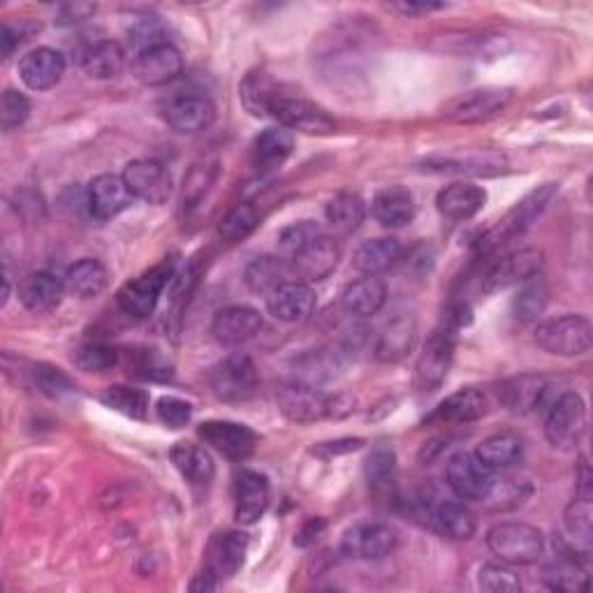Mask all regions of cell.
<instances>
[{
  "mask_svg": "<svg viewBox=\"0 0 593 593\" xmlns=\"http://www.w3.org/2000/svg\"><path fill=\"white\" fill-rule=\"evenodd\" d=\"M464 315H468V311L464 306H457L427 336L416 364V387L422 395L436 392L445 382L454 359V351H457V334L466 323Z\"/></svg>",
  "mask_w": 593,
  "mask_h": 593,
  "instance_id": "1",
  "label": "cell"
},
{
  "mask_svg": "<svg viewBox=\"0 0 593 593\" xmlns=\"http://www.w3.org/2000/svg\"><path fill=\"white\" fill-rule=\"evenodd\" d=\"M559 193V184H542L536 191H531L527 197H521L515 207L500 218L492 230H487L481 239H477L475 248L481 256H492L494 250L515 241L517 237L527 235L531 225L542 216V212L550 207V202Z\"/></svg>",
  "mask_w": 593,
  "mask_h": 593,
  "instance_id": "2",
  "label": "cell"
},
{
  "mask_svg": "<svg viewBox=\"0 0 593 593\" xmlns=\"http://www.w3.org/2000/svg\"><path fill=\"white\" fill-rule=\"evenodd\" d=\"M487 547L508 565H531L545 554V536L524 521H500L487 531Z\"/></svg>",
  "mask_w": 593,
  "mask_h": 593,
  "instance_id": "3",
  "label": "cell"
},
{
  "mask_svg": "<svg viewBox=\"0 0 593 593\" xmlns=\"http://www.w3.org/2000/svg\"><path fill=\"white\" fill-rule=\"evenodd\" d=\"M536 344L559 357H580L591 351L593 327L586 315L565 313L542 321L536 327Z\"/></svg>",
  "mask_w": 593,
  "mask_h": 593,
  "instance_id": "4",
  "label": "cell"
},
{
  "mask_svg": "<svg viewBox=\"0 0 593 593\" xmlns=\"http://www.w3.org/2000/svg\"><path fill=\"white\" fill-rule=\"evenodd\" d=\"M586 431V406L578 392L557 397L545 416V436L554 450H575Z\"/></svg>",
  "mask_w": 593,
  "mask_h": 593,
  "instance_id": "5",
  "label": "cell"
},
{
  "mask_svg": "<svg viewBox=\"0 0 593 593\" xmlns=\"http://www.w3.org/2000/svg\"><path fill=\"white\" fill-rule=\"evenodd\" d=\"M341 260V244L332 235H315L306 244H302L285 260L290 281L300 283H321L336 269Z\"/></svg>",
  "mask_w": 593,
  "mask_h": 593,
  "instance_id": "6",
  "label": "cell"
},
{
  "mask_svg": "<svg viewBox=\"0 0 593 593\" xmlns=\"http://www.w3.org/2000/svg\"><path fill=\"white\" fill-rule=\"evenodd\" d=\"M174 277L176 273H174L172 258L151 267L149 271L142 273V277H137L134 281L126 283L119 290L117 302H119L121 311L137 317V321H147V317L153 315L158 300H161L163 290L168 288V283L174 281Z\"/></svg>",
  "mask_w": 593,
  "mask_h": 593,
  "instance_id": "7",
  "label": "cell"
},
{
  "mask_svg": "<svg viewBox=\"0 0 593 593\" xmlns=\"http://www.w3.org/2000/svg\"><path fill=\"white\" fill-rule=\"evenodd\" d=\"M209 390L218 401L241 403L258 390V369L246 355H227L209 371Z\"/></svg>",
  "mask_w": 593,
  "mask_h": 593,
  "instance_id": "8",
  "label": "cell"
},
{
  "mask_svg": "<svg viewBox=\"0 0 593 593\" xmlns=\"http://www.w3.org/2000/svg\"><path fill=\"white\" fill-rule=\"evenodd\" d=\"M399 545V531L387 521L364 519L341 536V554L357 561H376L392 554Z\"/></svg>",
  "mask_w": 593,
  "mask_h": 593,
  "instance_id": "9",
  "label": "cell"
},
{
  "mask_svg": "<svg viewBox=\"0 0 593 593\" xmlns=\"http://www.w3.org/2000/svg\"><path fill=\"white\" fill-rule=\"evenodd\" d=\"M332 399L334 395H325L321 387L304 382H283L277 390V406L294 424H313L321 420H332Z\"/></svg>",
  "mask_w": 593,
  "mask_h": 593,
  "instance_id": "10",
  "label": "cell"
},
{
  "mask_svg": "<svg viewBox=\"0 0 593 593\" xmlns=\"http://www.w3.org/2000/svg\"><path fill=\"white\" fill-rule=\"evenodd\" d=\"M513 100V88L485 86L454 96L445 107L443 117L452 123H481L504 111Z\"/></svg>",
  "mask_w": 593,
  "mask_h": 593,
  "instance_id": "11",
  "label": "cell"
},
{
  "mask_svg": "<svg viewBox=\"0 0 593 593\" xmlns=\"http://www.w3.org/2000/svg\"><path fill=\"white\" fill-rule=\"evenodd\" d=\"M494 475V471H489L475 457V452H457L454 457H450L445 468L450 489L460 500H466V504H483L492 489Z\"/></svg>",
  "mask_w": 593,
  "mask_h": 593,
  "instance_id": "12",
  "label": "cell"
},
{
  "mask_svg": "<svg viewBox=\"0 0 593 593\" xmlns=\"http://www.w3.org/2000/svg\"><path fill=\"white\" fill-rule=\"evenodd\" d=\"M197 436L204 441V445L214 448L230 462H246L258 448V433L246 424L230 420L202 422L197 427Z\"/></svg>",
  "mask_w": 593,
  "mask_h": 593,
  "instance_id": "13",
  "label": "cell"
},
{
  "mask_svg": "<svg viewBox=\"0 0 593 593\" xmlns=\"http://www.w3.org/2000/svg\"><path fill=\"white\" fill-rule=\"evenodd\" d=\"M121 176L134 200H142L147 204H165L172 197V174L163 163L140 158V161L128 163Z\"/></svg>",
  "mask_w": 593,
  "mask_h": 593,
  "instance_id": "14",
  "label": "cell"
},
{
  "mask_svg": "<svg viewBox=\"0 0 593 593\" xmlns=\"http://www.w3.org/2000/svg\"><path fill=\"white\" fill-rule=\"evenodd\" d=\"M542 262V250L538 248L515 250V254L500 258L489 267V271L483 277V292L494 294L510 285H521L524 281H529L536 273H540Z\"/></svg>",
  "mask_w": 593,
  "mask_h": 593,
  "instance_id": "15",
  "label": "cell"
},
{
  "mask_svg": "<svg viewBox=\"0 0 593 593\" xmlns=\"http://www.w3.org/2000/svg\"><path fill=\"white\" fill-rule=\"evenodd\" d=\"M132 202L134 197L119 174H98L86 188V209L96 220L117 218L132 207Z\"/></svg>",
  "mask_w": 593,
  "mask_h": 593,
  "instance_id": "16",
  "label": "cell"
},
{
  "mask_svg": "<svg viewBox=\"0 0 593 593\" xmlns=\"http://www.w3.org/2000/svg\"><path fill=\"white\" fill-rule=\"evenodd\" d=\"M271 117L290 132L296 130L304 134H330L336 130L334 119L323 107H317L302 98L281 96L271 107Z\"/></svg>",
  "mask_w": 593,
  "mask_h": 593,
  "instance_id": "17",
  "label": "cell"
},
{
  "mask_svg": "<svg viewBox=\"0 0 593 593\" xmlns=\"http://www.w3.org/2000/svg\"><path fill=\"white\" fill-rule=\"evenodd\" d=\"M184 73V58H181L174 44H158L132 61V75L144 86H165Z\"/></svg>",
  "mask_w": 593,
  "mask_h": 593,
  "instance_id": "18",
  "label": "cell"
},
{
  "mask_svg": "<svg viewBox=\"0 0 593 593\" xmlns=\"http://www.w3.org/2000/svg\"><path fill=\"white\" fill-rule=\"evenodd\" d=\"M262 313L254 306H227L216 313L212 334L225 348H237L256 338L262 330Z\"/></svg>",
  "mask_w": 593,
  "mask_h": 593,
  "instance_id": "19",
  "label": "cell"
},
{
  "mask_svg": "<svg viewBox=\"0 0 593 593\" xmlns=\"http://www.w3.org/2000/svg\"><path fill=\"white\" fill-rule=\"evenodd\" d=\"M315 292L300 281H285L267 294V311L281 323H302L315 311Z\"/></svg>",
  "mask_w": 593,
  "mask_h": 593,
  "instance_id": "20",
  "label": "cell"
},
{
  "mask_svg": "<svg viewBox=\"0 0 593 593\" xmlns=\"http://www.w3.org/2000/svg\"><path fill=\"white\" fill-rule=\"evenodd\" d=\"M489 410V397L477 387H464L445 397L433 413L427 418L429 424H468L481 420Z\"/></svg>",
  "mask_w": 593,
  "mask_h": 593,
  "instance_id": "21",
  "label": "cell"
},
{
  "mask_svg": "<svg viewBox=\"0 0 593 593\" xmlns=\"http://www.w3.org/2000/svg\"><path fill=\"white\" fill-rule=\"evenodd\" d=\"M269 508V481L258 471L244 468L235 481V519L241 527L256 524Z\"/></svg>",
  "mask_w": 593,
  "mask_h": 593,
  "instance_id": "22",
  "label": "cell"
},
{
  "mask_svg": "<svg viewBox=\"0 0 593 593\" xmlns=\"http://www.w3.org/2000/svg\"><path fill=\"white\" fill-rule=\"evenodd\" d=\"M165 121L174 132L200 134L216 121V105L207 96H184L165 107Z\"/></svg>",
  "mask_w": 593,
  "mask_h": 593,
  "instance_id": "23",
  "label": "cell"
},
{
  "mask_svg": "<svg viewBox=\"0 0 593 593\" xmlns=\"http://www.w3.org/2000/svg\"><path fill=\"white\" fill-rule=\"evenodd\" d=\"M17 292H19L21 304H24L31 313L44 315V313H52L61 306L63 294L67 290H65L63 279H58L56 273L31 271V273H26L24 279H21Z\"/></svg>",
  "mask_w": 593,
  "mask_h": 593,
  "instance_id": "24",
  "label": "cell"
},
{
  "mask_svg": "<svg viewBox=\"0 0 593 593\" xmlns=\"http://www.w3.org/2000/svg\"><path fill=\"white\" fill-rule=\"evenodd\" d=\"M65 75V56L52 47L31 50L19 61V77L31 90H50Z\"/></svg>",
  "mask_w": 593,
  "mask_h": 593,
  "instance_id": "25",
  "label": "cell"
},
{
  "mask_svg": "<svg viewBox=\"0 0 593 593\" xmlns=\"http://www.w3.org/2000/svg\"><path fill=\"white\" fill-rule=\"evenodd\" d=\"M550 392V385L542 376L536 374H524V376H515L510 380H504L498 387V401L500 406H506L513 413H533L538 410Z\"/></svg>",
  "mask_w": 593,
  "mask_h": 593,
  "instance_id": "26",
  "label": "cell"
},
{
  "mask_svg": "<svg viewBox=\"0 0 593 593\" xmlns=\"http://www.w3.org/2000/svg\"><path fill=\"white\" fill-rule=\"evenodd\" d=\"M418 338V321L416 315L401 313L392 317L390 323L382 327V332L376 338V359L382 364H395L401 362L416 346Z\"/></svg>",
  "mask_w": 593,
  "mask_h": 593,
  "instance_id": "27",
  "label": "cell"
},
{
  "mask_svg": "<svg viewBox=\"0 0 593 593\" xmlns=\"http://www.w3.org/2000/svg\"><path fill=\"white\" fill-rule=\"evenodd\" d=\"M427 170L433 172H454V174H477L492 176L506 170V155L496 151H468L452 155H433L427 161Z\"/></svg>",
  "mask_w": 593,
  "mask_h": 593,
  "instance_id": "28",
  "label": "cell"
},
{
  "mask_svg": "<svg viewBox=\"0 0 593 593\" xmlns=\"http://www.w3.org/2000/svg\"><path fill=\"white\" fill-rule=\"evenodd\" d=\"M371 216L387 230H401L416 218V197L403 186L382 188L371 202Z\"/></svg>",
  "mask_w": 593,
  "mask_h": 593,
  "instance_id": "29",
  "label": "cell"
},
{
  "mask_svg": "<svg viewBox=\"0 0 593 593\" xmlns=\"http://www.w3.org/2000/svg\"><path fill=\"white\" fill-rule=\"evenodd\" d=\"M487 204V191L483 186L468 184V181H457L448 188H443L436 197V207L441 216L450 220H471L483 212Z\"/></svg>",
  "mask_w": 593,
  "mask_h": 593,
  "instance_id": "30",
  "label": "cell"
},
{
  "mask_svg": "<svg viewBox=\"0 0 593 593\" xmlns=\"http://www.w3.org/2000/svg\"><path fill=\"white\" fill-rule=\"evenodd\" d=\"M170 462L179 471V475L193 487H207L212 485L216 475V464L212 454L188 441L174 443L170 450Z\"/></svg>",
  "mask_w": 593,
  "mask_h": 593,
  "instance_id": "31",
  "label": "cell"
},
{
  "mask_svg": "<svg viewBox=\"0 0 593 593\" xmlns=\"http://www.w3.org/2000/svg\"><path fill=\"white\" fill-rule=\"evenodd\" d=\"M387 302V288L378 277H364L346 285L341 294V309L346 315L364 321V317L376 315Z\"/></svg>",
  "mask_w": 593,
  "mask_h": 593,
  "instance_id": "32",
  "label": "cell"
},
{
  "mask_svg": "<svg viewBox=\"0 0 593 593\" xmlns=\"http://www.w3.org/2000/svg\"><path fill=\"white\" fill-rule=\"evenodd\" d=\"M128 61L126 50L117 40L90 42L79 56L82 71L94 79H114L123 73Z\"/></svg>",
  "mask_w": 593,
  "mask_h": 593,
  "instance_id": "33",
  "label": "cell"
},
{
  "mask_svg": "<svg viewBox=\"0 0 593 593\" xmlns=\"http://www.w3.org/2000/svg\"><path fill=\"white\" fill-rule=\"evenodd\" d=\"M344 367V355L334 348H317L300 355L292 364V380L321 387L334 380Z\"/></svg>",
  "mask_w": 593,
  "mask_h": 593,
  "instance_id": "34",
  "label": "cell"
},
{
  "mask_svg": "<svg viewBox=\"0 0 593 593\" xmlns=\"http://www.w3.org/2000/svg\"><path fill=\"white\" fill-rule=\"evenodd\" d=\"M248 552V536L244 531H227L218 536L209 547L207 573L216 580H227L237 575V570L244 565Z\"/></svg>",
  "mask_w": 593,
  "mask_h": 593,
  "instance_id": "35",
  "label": "cell"
},
{
  "mask_svg": "<svg viewBox=\"0 0 593 593\" xmlns=\"http://www.w3.org/2000/svg\"><path fill=\"white\" fill-rule=\"evenodd\" d=\"M403 256V246L395 237H378L364 241L353 256V265L364 277H378V273L392 269Z\"/></svg>",
  "mask_w": 593,
  "mask_h": 593,
  "instance_id": "36",
  "label": "cell"
},
{
  "mask_svg": "<svg viewBox=\"0 0 593 593\" xmlns=\"http://www.w3.org/2000/svg\"><path fill=\"white\" fill-rule=\"evenodd\" d=\"M63 283H65V290L79 296V300H94V296L107 290L109 271L100 260L84 258L65 269Z\"/></svg>",
  "mask_w": 593,
  "mask_h": 593,
  "instance_id": "37",
  "label": "cell"
},
{
  "mask_svg": "<svg viewBox=\"0 0 593 593\" xmlns=\"http://www.w3.org/2000/svg\"><path fill=\"white\" fill-rule=\"evenodd\" d=\"M431 524L450 540H471L477 531V517L462 500H443L433 508Z\"/></svg>",
  "mask_w": 593,
  "mask_h": 593,
  "instance_id": "38",
  "label": "cell"
},
{
  "mask_svg": "<svg viewBox=\"0 0 593 593\" xmlns=\"http://www.w3.org/2000/svg\"><path fill=\"white\" fill-rule=\"evenodd\" d=\"M294 149V134L283 128H267L262 130L254 142V165L262 172L281 168Z\"/></svg>",
  "mask_w": 593,
  "mask_h": 593,
  "instance_id": "39",
  "label": "cell"
},
{
  "mask_svg": "<svg viewBox=\"0 0 593 593\" xmlns=\"http://www.w3.org/2000/svg\"><path fill=\"white\" fill-rule=\"evenodd\" d=\"M521 454H524V443L513 431L494 433V436L485 439L475 448V457L494 473L508 471L510 466H515L521 460Z\"/></svg>",
  "mask_w": 593,
  "mask_h": 593,
  "instance_id": "40",
  "label": "cell"
},
{
  "mask_svg": "<svg viewBox=\"0 0 593 593\" xmlns=\"http://www.w3.org/2000/svg\"><path fill=\"white\" fill-rule=\"evenodd\" d=\"M563 529L570 538V554L589 557L593 536L591 496H578L563 513Z\"/></svg>",
  "mask_w": 593,
  "mask_h": 593,
  "instance_id": "41",
  "label": "cell"
},
{
  "mask_svg": "<svg viewBox=\"0 0 593 593\" xmlns=\"http://www.w3.org/2000/svg\"><path fill=\"white\" fill-rule=\"evenodd\" d=\"M239 98L254 117H271V107L281 98L277 82L265 73H250L239 86Z\"/></svg>",
  "mask_w": 593,
  "mask_h": 593,
  "instance_id": "42",
  "label": "cell"
},
{
  "mask_svg": "<svg viewBox=\"0 0 593 593\" xmlns=\"http://www.w3.org/2000/svg\"><path fill=\"white\" fill-rule=\"evenodd\" d=\"M531 494H533V487L527 481L496 473L492 489L481 506L492 513H506V510H515L527 504Z\"/></svg>",
  "mask_w": 593,
  "mask_h": 593,
  "instance_id": "43",
  "label": "cell"
},
{
  "mask_svg": "<svg viewBox=\"0 0 593 593\" xmlns=\"http://www.w3.org/2000/svg\"><path fill=\"white\" fill-rule=\"evenodd\" d=\"M244 279H246V285L250 292L269 294L290 279L288 262L281 256L279 258H271V256L256 258L246 267Z\"/></svg>",
  "mask_w": 593,
  "mask_h": 593,
  "instance_id": "44",
  "label": "cell"
},
{
  "mask_svg": "<svg viewBox=\"0 0 593 593\" xmlns=\"http://www.w3.org/2000/svg\"><path fill=\"white\" fill-rule=\"evenodd\" d=\"M325 214L334 230L351 235L364 223V218H367V204H364L357 193H338L330 200Z\"/></svg>",
  "mask_w": 593,
  "mask_h": 593,
  "instance_id": "45",
  "label": "cell"
},
{
  "mask_svg": "<svg viewBox=\"0 0 593 593\" xmlns=\"http://www.w3.org/2000/svg\"><path fill=\"white\" fill-rule=\"evenodd\" d=\"M100 401L130 420H147L149 416V395L140 387L111 385L100 395Z\"/></svg>",
  "mask_w": 593,
  "mask_h": 593,
  "instance_id": "46",
  "label": "cell"
},
{
  "mask_svg": "<svg viewBox=\"0 0 593 593\" xmlns=\"http://www.w3.org/2000/svg\"><path fill=\"white\" fill-rule=\"evenodd\" d=\"M547 302H550V290H547L540 273H536V277L521 283V290L515 296V317L519 323H533L545 313Z\"/></svg>",
  "mask_w": 593,
  "mask_h": 593,
  "instance_id": "47",
  "label": "cell"
},
{
  "mask_svg": "<svg viewBox=\"0 0 593 593\" xmlns=\"http://www.w3.org/2000/svg\"><path fill=\"white\" fill-rule=\"evenodd\" d=\"M260 225V214L250 202H241L237 207L227 212L218 225V233L225 241H244L256 233V227Z\"/></svg>",
  "mask_w": 593,
  "mask_h": 593,
  "instance_id": "48",
  "label": "cell"
},
{
  "mask_svg": "<svg viewBox=\"0 0 593 593\" xmlns=\"http://www.w3.org/2000/svg\"><path fill=\"white\" fill-rule=\"evenodd\" d=\"M220 172L218 161H200L191 168V172L184 179V191H181V204L186 209L195 207L202 202V197L212 191Z\"/></svg>",
  "mask_w": 593,
  "mask_h": 593,
  "instance_id": "49",
  "label": "cell"
},
{
  "mask_svg": "<svg viewBox=\"0 0 593 593\" xmlns=\"http://www.w3.org/2000/svg\"><path fill=\"white\" fill-rule=\"evenodd\" d=\"M367 481L376 494H395L397 489V457L392 450H376L369 454L367 464Z\"/></svg>",
  "mask_w": 593,
  "mask_h": 593,
  "instance_id": "50",
  "label": "cell"
},
{
  "mask_svg": "<svg viewBox=\"0 0 593 593\" xmlns=\"http://www.w3.org/2000/svg\"><path fill=\"white\" fill-rule=\"evenodd\" d=\"M75 364L79 371L105 374L119 364V351L114 346L100 344V341H94V344H86L75 353Z\"/></svg>",
  "mask_w": 593,
  "mask_h": 593,
  "instance_id": "51",
  "label": "cell"
},
{
  "mask_svg": "<svg viewBox=\"0 0 593 593\" xmlns=\"http://www.w3.org/2000/svg\"><path fill=\"white\" fill-rule=\"evenodd\" d=\"M477 586L489 593H517L521 591V580L508 563H487L477 573Z\"/></svg>",
  "mask_w": 593,
  "mask_h": 593,
  "instance_id": "52",
  "label": "cell"
},
{
  "mask_svg": "<svg viewBox=\"0 0 593 593\" xmlns=\"http://www.w3.org/2000/svg\"><path fill=\"white\" fill-rule=\"evenodd\" d=\"M545 582L557 591H586V575L582 573L578 559L568 557H561L557 563L547 568Z\"/></svg>",
  "mask_w": 593,
  "mask_h": 593,
  "instance_id": "53",
  "label": "cell"
},
{
  "mask_svg": "<svg viewBox=\"0 0 593 593\" xmlns=\"http://www.w3.org/2000/svg\"><path fill=\"white\" fill-rule=\"evenodd\" d=\"M33 385L37 387V390L42 395H47L52 399L56 397H63L67 392H73L75 387L71 382V378H67L61 369L56 367H50V364H31V371H29Z\"/></svg>",
  "mask_w": 593,
  "mask_h": 593,
  "instance_id": "54",
  "label": "cell"
},
{
  "mask_svg": "<svg viewBox=\"0 0 593 593\" xmlns=\"http://www.w3.org/2000/svg\"><path fill=\"white\" fill-rule=\"evenodd\" d=\"M29 117H31V100L24 94H19V90L8 88L3 98H0V126L10 132L19 126H24Z\"/></svg>",
  "mask_w": 593,
  "mask_h": 593,
  "instance_id": "55",
  "label": "cell"
},
{
  "mask_svg": "<svg viewBox=\"0 0 593 593\" xmlns=\"http://www.w3.org/2000/svg\"><path fill=\"white\" fill-rule=\"evenodd\" d=\"M128 35H130V44L134 50V56L151 50V47H158V44H168L163 24L158 19H151V17L134 21V24L128 31Z\"/></svg>",
  "mask_w": 593,
  "mask_h": 593,
  "instance_id": "56",
  "label": "cell"
},
{
  "mask_svg": "<svg viewBox=\"0 0 593 593\" xmlns=\"http://www.w3.org/2000/svg\"><path fill=\"white\" fill-rule=\"evenodd\" d=\"M155 416L168 429H184L193 418V406L179 397H161L155 403Z\"/></svg>",
  "mask_w": 593,
  "mask_h": 593,
  "instance_id": "57",
  "label": "cell"
},
{
  "mask_svg": "<svg viewBox=\"0 0 593 593\" xmlns=\"http://www.w3.org/2000/svg\"><path fill=\"white\" fill-rule=\"evenodd\" d=\"M321 233H323L321 227H317L315 223H309V220L294 223V225L285 227V230L281 233V237H279V254H281V258L288 260L296 248H300L302 244H306L311 237L321 235Z\"/></svg>",
  "mask_w": 593,
  "mask_h": 593,
  "instance_id": "58",
  "label": "cell"
},
{
  "mask_svg": "<svg viewBox=\"0 0 593 593\" xmlns=\"http://www.w3.org/2000/svg\"><path fill=\"white\" fill-rule=\"evenodd\" d=\"M134 369L140 371L137 376L147 378V380H170L172 378L170 362L158 351H142L140 362H137Z\"/></svg>",
  "mask_w": 593,
  "mask_h": 593,
  "instance_id": "59",
  "label": "cell"
},
{
  "mask_svg": "<svg viewBox=\"0 0 593 593\" xmlns=\"http://www.w3.org/2000/svg\"><path fill=\"white\" fill-rule=\"evenodd\" d=\"M362 445H364V439H336V441H327V443H317L313 448V454L315 457L332 460V457H341V454L357 452Z\"/></svg>",
  "mask_w": 593,
  "mask_h": 593,
  "instance_id": "60",
  "label": "cell"
},
{
  "mask_svg": "<svg viewBox=\"0 0 593 593\" xmlns=\"http://www.w3.org/2000/svg\"><path fill=\"white\" fill-rule=\"evenodd\" d=\"M90 14H96V6H86V3L63 6V8H61V19H58V24H77V21H84V19H88Z\"/></svg>",
  "mask_w": 593,
  "mask_h": 593,
  "instance_id": "61",
  "label": "cell"
},
{
  "mask_svg": "<svg viewBox=\"0 0 593 593\" xmlns=\"http://www.w3.org/2000/svg\"><path fill=\"white\" fill-rule=\"evenodd\" d=\"M325 527H327L325 519H309V521L304 524V527H302V531L296 533L294 545H300V547H309V545H313V542L317 540V536H321V533L325 531Z\"/></svg>",
  "mask_w": 593,
  "mask_h": 593,
  "instance_id": "62",
  "label": "cell"
},
{
  "mask_svg": "<svg viewBox=\"0 0 593 593\" xmlns=\"http://www.w3.org/2000/svg\"><path fill=\"white\" fill-rule=\"evenodd\" d=\"M397 12L408 14V17H420V14H429V12H439L445 10V3H416V0H408V3H397L392 6Z\"/></svg>",
  "mask_w": 593,
  "mask_h": 593,
  "instance_id": "63",
  "label": "cell"
},
{
  "mask_svg": "<svg viewBox=\"0 0 593 593\" xmlns=\"http://www.w3.org/2000/svg\"><path fill=\"white\" fill-rule=\"evenodd\" d=\"M24 31H14L10 24L3 26V31H0V42H3V58H10L14 54V50L19 47L21 42H24Z\"/></svg>",
  "mask_w": 593,
  "mask_h": 593,
  "instance_id": "64",
  "label": "cell"
}]
</instances>
